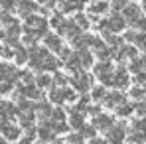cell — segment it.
Returning a JSON list of instances; mask_svg holds the SVG:
<instances>
[{
  "instance_id": "1",
  "label": "cell",
  "mask_w": 146,
  "mask_h": 144,
  "mask_svg": "<svg viewBox=\"0 0 146 144\" xmlns=\"http://www.w3.org/2000/svg\"><path fill=\"white\" fill-rule=\"evenodd\" d=\"M14 67L12 65H8V63H0V81H10L12 77H14Z\"/></svg>"
},
{
  "instance_id": "2",
  "label": "cell",
  "mask_w": 146,
  "mask_h": 144,
  "mask_svg": "<svg viewBox=\"0 0 146 144\" xmlns=\"http://www.w3.org/2000/svg\"><path fill=\"white\" fill-rule=\"evenodd\" d=\"M14 115H16V109H14V105H10V103H0V117H2V119L14 117Z\"/></svg>"
},
{
  "instance_id": "3",
  "label": "cell",
  "mask_w": 146,
  "mask_h": 144,
  "mask_svg": "<svg viewBox=\"0 0 146 144\" xmlns=\"http://www.w3.org/2000/svg\"><path fill=\"white\" fill-rule=\"evenodd\" d=\"M40 85L46 87V85H48V77H40Z\"/></svg>"
},
{
  "instance_id": "4",
  "label": "cell",
  "mask_w": 146,
  "mask_h": 144,
  "mask_svg": "<svg viewBox=\"0 0 146 144\" xmlns=\"http://www.w3.org/2000/svg\"><path fill=\"white\" fill-rule=\"evenodd\" d=\"M0 144H6V140H4V138H0Z\"/></svg>"
},
{
  "instance_id": "5",
  "label": "cell",
  "mask_w": 146,
  "mask_h": 144,
  "mask_svg": "<svg viewBox=\"0 0 146 144\" xmlns=\"http://www.w3.org/2000/svg\"><path fill=\"white\" fill-rule=\"evenodd\" d=\"M0 53H2V48H0Z\"/></svg>"
}]
</instances>
